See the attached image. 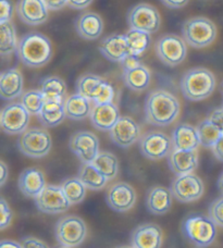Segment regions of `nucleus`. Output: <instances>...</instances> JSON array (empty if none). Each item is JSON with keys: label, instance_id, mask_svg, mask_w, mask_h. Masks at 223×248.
Masks as SVG:
<instances>
[{"label": "nucleus", "instance_id": "f257e3e1", "mask_svg": "<svg viewBox=\"0 0 223 248\" xmlns=\"http://www.w3.org/2000/svg\"><path fill=\"white\" fill-rule=\"evenodd\" d=\"M146 121L155 126H168L176 120L181 106L176 97L163 90L149 93L145 100Z\"/></svg>", "mask_w": 223, "mask_h": 248}, {"label": "nucleus", "instance_id": "f03ea898", "mask_svg": "<svg viewBox=\"0 0 223 248\" xmlns=\"http://www.w3.org/2000/svg\"><path fill=\"white\" fill-rule=\"evenodd\" d=\"M16 54L24 65L29 68H41L51 59V42L44 34L29 33L19 41Z\"/></svg>", "mask_w": 223, "mask_h": 248}, {"label": "nucleus", "instance_id": "7ed1b4c3", "mask_svg": "<svg viewBox=\"0 0 223 248\" xmlns=\"http://www.w3.org/2000/svg\"><path fill=\"white\" fill-rule=\"evenodd\" d=\"M216 88V78L211 71L194 68L183 75L181 91L186 99L200 101L208 98Z\"/></svg>", "mask_w": 223, "mask_h": 248}, {"label": "nucleus", "instance_id": "20e7f679", "mask_svg": "<svg viewBox=\"0 0 223 248\" xmlns=\"http://www.w3.org/2000/svg\"><path fill=\"white\" fill-rule=\"evenodd\" d=\"M182 233L187 240L198 247H208L217 237V225L202 214H191L182 223Z\"/></svg>", "mask_w": 223, "mask_h": 248}, {"label": "nucleus", "instance_id": "39448f33", "mask_svg": "<svg viewBox=\"0 0 223 248\" xmlns=\"http://www.w3.org/2000/svg\"><path fill=\"white\" fill-rule=\"evenodd\" d=\"M183 38L193 48L210 46L217 38V26L211 20L204 16H196L184 22L182 26Z\"/></svg>", "mask_w": 223, "mask_h": 248}, {"label": "nucleus", "instance_id": "423d86ee", "mask_svg": "<svg viewBox=\"0 0 223 248\" xmlns=\"http://www.w3.org/2000/svg\"><path fill=\"white\" fill-rule=\"evenodd\" d=\"M77 92L88 100L94 101L95 105L113 103V86L95 74L87 73L82 75L77 82Z\"/></svg>", "mask_w": 223, "mask_h": 248}, {"label": "nucleus", "instance_id": "0eeeda50", "mask_svg": "<svg viewBox=\"0 0 223 248\" xmlns=\"http://www.w3.org/2000/svg\"><path fill=\"white\" fill-rule=\"evenodd\" d=\"M58 243L70 248L81 245L87 235V228L84 221L77 216H65L58 220L55 227Z\"/></svg>", "mask_w": 223, "mask_h": 248}, {"label": "nucleus", "instance_id": "6e6552de", "mask_svg": "<svg viewBox=\"0 0 223 248\" xmlns=\"http://www.w3.org/2000/svg\"><path fill=\"white\" fill-rule=\"evenodd\" d=\"M52 146L49 133L41 127H33L21 134L17 147L20 152L30 158H43L47 156Z\"/></svg>", "mask_w": 223, "mask_h": 248}, {"label": "nucleus", "instance_id": "1a4fd4ad", "mask_svg": "<svg viewBox=\"0 0 223 248\" xmlns=\"http://www.w3.org/2000/svg\"><path fill=\"white\" fill-rule=\"evenodd\" d=\"M156 54L163 64L176 66L186 58V42L175 34H167L156 43Z\"/></svg>", "mask_w": 223, "mask_h": 248}, {"label": "nucleus", "instance_id": "9d476101", "mask_svg": "<svg viewBox=\"0 0 223 248\" xmlns=\"http://www.w3.org/2000/svg\"><path fill=\"white\" fill-rule=\"evenodd\" d=\"M127 19L130 29L140 30L149 34L158 32L161 24V17L157 8L148 3H138L131 8Z\"/></svg>", "mask_w": 223, "mask_h": 248}, {"label": "nucleus", "instance_id": "9b49d317", "mask_svg": "<svg viewBox=\"0 0 223 248\" xmlns=\"http://www.w3.org/2000/svg\"><path fill=\"white\" fill-rule=\"evenodd\" d=\"M30 112L21 103L8 104L2 109L0 124L2 131L9 135H19L28 130Z\"/></svg>", "mask_w": 223, "mask_h": 248}, {"label": "nucleus", "instance_id": "f8f14e48", "mask_svg": "<svg viewBox=\"0 0 223 248\" xmlns=\"http://www.w3.org/2000/svg\"><path fill=\"white\" fill-rule=\"evenodd\" d=\"M39 211L47 215H59L68 211L71 206L61 186L46 185L43 192L35 198Z\"/></svg>", "mask_w": 223, "mask_h": 248}, {"label": "nucleus", "instance_id": "ddd939ff", "mask_svg": "<svg viewBox=\"0 0 223 248\" xmlns=\"http://www.w3.org/2000/svg\"><path fill=\"white\" fill-rule=\"evenodd\" d=\"M172 140L162 132H148L140 140V149L143 156L150 160H160L171 154Z\"/></svg>", "mask_w": 223, "mask_h": 248}, {"label": "nucleus", "instance_id": "4468645a", "mask_svg": "<svg viewBox=\"0 0 223 248\" xmlns=\"http://www.w3.org/2000/svg\"><path fill=\"white\" fill-rule=\"evenodd\" d=\"M170 190L172 196L181 202H191L199 199L204 194V183L193 173L180 175L173 181Z\"/></svg>", "mask_w": 223, "mask_h": 248}, {"label": "nucleus", "instance_id": "2eb2a0df", "mask_svg": "<svg viewBox=\"0 0 223 248\" xmlns=\"http://www.w3.org/2000/svg\"><path fill=\"white\" fill-rule=\"evenodd\" d=\"M70 149L83 163H92L99 154V140L92 132L81 131L70 139Z\"/></svg>", "mask_w": 223, "mask_h": 248}, {"label": "nucleus", "instance_id": "dca6fc26", "mask_svg": "<svg viewBox=\"0 0 223 248\" xmlns=\"http://www.w3.org/2000/svg\"><path fill=\"white\" fill-rule=\"evenodd\" d=\"M106 202L117 212L131 210L136 202V193L130 184L119 182L111 185L106 194Z\"/></svg>", "mask_w": 223, "mask_h": 248}, {"label": "nucleus", "instance_id": "f3484780", "mask_svg": "<svg viewBox=\"0 0 223 248\" xmlns=\"http://www.w3.org/2000/svg\"><path fill=\"white\" fill-rule=\"evenodd\" d=\"M141 127L134 119L121 117L110 131V139L121 148H127L140 140Z\"/></svg>", "mask_w": 223, "mask_h": 248}, {"label": "nucleus", "instance_id": "a211bd4d", "mask_svg": "<svg viewBox=\"0 0 223 248\" xmlns=\"http://www.w3.org/2000/svg\"><path fill=\"white\" fill-rule=\"evenodd\" d=\"M16 12L21 21L26 25H41L48 19V8L44 0H19Z\"/></svg>", "mask_w": 223, "mask_h": 248}, {"label": "nucleus", "instance_id": "6ab92c4d", "mask_svg": "<svg viewBox=\"0 0 223 248\" xmlns=\"http://www.w3.org/2000/svg\"><path fill=\"white\" fill-rule=\"evenodd\" d=\"M134 248H161L162 230L155 223H145L134 229L131 235Z\"/></svg>", "mask_w": 223, "mask_h": 248}, {"label": "nucleus", "instance_id": "aec40b11", "mask_svg": "<svg viewBox=\"0 0 223 248\" xmlns=\"http://www.w3.org/2000/svg\"><path fill=\"white\" fill-rule=\"evenodd\" d=\"M91 121L93 126L98 131H111L119 121L120 111L113 103L98 104L92 108Z\"/></svg>", "mask_w": 223, "mask_h": 248}, {"label": "nucleus", "instance_id": "412c9836", "mask_svg": "<svg viewBox=\"0 0 223 248\" xmlns=\"http://www.w3.org/2000/svg\"><path fill=\"white\" fill-rule=\"evenodd\" d=\"M99 51L102 57L111 62H122L131 55L126 35L120 34L109 35L102 39L99 45Z\"/></svg>", "mask_w": 223, "mask_h": 248}, {"label": "nucleus", "instance_id": "4be33fe9", "mask_svg": "<svg viewBox=\"0 0 223 248\" xmlns=\"http://www.w3.org/2000/svg\"><path fill=\"white\" fill-rule=\"evenodd\" d=\"M17 186L24 196L36 198L46 187V181L41 170L36 168H29L20 174Z\"/></svg>", "mask_w": 223, "mask_h": 248}, {"label": "nucleus", "instance_id": "5701e85b", "mask_svg": "<svg viewBox=\"0 0 223 248\" xmlns=\"http://www.w3.org/2000/svg\"><path fill=\"white\" fill-rule=\"evenodd\" d=\"M168 163L175 175L190 174L198 166V155L196 150H175L169 155Z\"/></svg>", "mask_w": 223, "mask_h": 248}, {"label": "nucleus", "instance_id": "b1692460", "mask_svg": "<svg viewBox=\"0 0 223 248\" xmlns=\"http://www.w3.org/2000/svg\"><path fill=\"white\" fill-rule=\"evenodd\" d=\"M75 30L79 36L86 41H95L102 34L104 21L95 12H85L80 16L75 22Z\"/></svg>", "mask_w": 223, "mask_h": 248}, {"label": "nucleus", "instance_id": "393cba45", "mask_svg": "<svg viewBox=\"0 0 223 248\" xmlns=\"http://www.w3.org/2000/svg\"><path fill=\"white\" fill-rule=\"evenodd\" d=\"M172 144L175 150H196L200 145L197 127L182 123L172 132Z\"/></svg>", "mask_w": 223, "mask_h": 248}, {"label": "nucleus", "instance_id": "a878e982", "mask_svg": "<svg viewBox=\"0 0 223 248\" xmlns=\"http://www.w3.org/2000/svg\"><path fill=\"white\" fill-rule=\"evenodd\" d=\"M23 75L16 68L3 71L0 75V95L4 100H12L22 95Z\"/></svg>", "mask_w": 223, "mask_h": 248}, {"label": "nucleus", "instance_id": "bb28decb", "mask_svg": "<svg viewBox=\"0 0 223 248\" xmlns=\"http://www.w3.org/2000/svg\"><path fill=\"white\" fill-rule=\"evenodd\" d=\"M173 196L171 190L163 186H155L149 189L146 197V207L150 214L162 216L171 209Z\"/></svg>", "mask_w": 223, "mask_h": 248}, {"label": "nucleus", "instance_id": "cd10ccee", "mask_svg": "<svg viewBox=\"0 0 223 248\" xmlns=\"http://www.w3.org/2000/svg\"><path fill=\"white\" fill-rule=\"evenodd\" d=\"M123 81L133 92H144L150 84V71L144 64L123 70Z\"/></svg>", "mask_w": 223, "mask_h": 248}, {"label": "nucleus", "instance_id": "c85d7f7f", "mask_svg": "<svg viewBox=\"0 0 223 248\" xmlns=\"http://www.w3.org/2000/svg\"><path fill=\"white\" fill-rule=\"evenodd\" d=\"M64 110L66 118L74 121H81L91 116L92 106L91 100H88L85 97L74 94L65 99L64 101Z\"/></svg>", "mask_w": 223, "mask_h": 248}, {"label": "nucleus", "instance_id": "c756f323", "mask_svg": "<svg viewBox=\"0 0 223 248\" xmlns=\"http://www.w3.org/2000/svg\"><path fill=\"white\" fill-rule=\"evenodd\" d=\"M66 117L64 101L47 100L43 110L38 114L39 121L46 127H55L64 120Z\"/></svg>", "mask_w": 223, "mask_h": 248}, {"label": "nucleus", "instance_id": "7c9ffc66", "mask_svg": "<svg viewBox=\"0 0 223 248\" xmlns=\"http://www.w3.org/2000/svg\"><path fill=\"white\" fill-rule=\"evenodd\" d=\"M79 179L92 190L102 189L109 181L93 163H83L79 170Z\"/></svg>", "mask_w": 223, "mask_h": 248}, {"label": "nucleus", "instance_id": "2f4dec72", "mask_svg": "<svg viewBox=\"0 0 223 248\" xmlns=\"http://www.w3.org/2000/svg\"><path fill=\"white\" fill-rule=\"evenodd\" d=\"M41 91L47 100L64 101L66 85L64 81L58 77H48L42 81Z\"/></svg>", "mask_w": 223, "mask_h": 248}, {"label": "nucleus", "instance_id": "473e14b6", "mask_svg": "<svg viewBox=\"0 0 223 248\" xmlns=\"http://www.w3.org/2000/svg\"><path fill=\"white\" fill-rule=\"evenodd\" d=\"M126 38L131 55L135 57L142 56L150 45V34L140 30L130 29L126 34Z\"/></svg>", "mask_w": 223, "mask_h": 248}, {"label": "nucleus", "instance_id": "72a5a7b5", "mask_svg": "<svg viewBox=\"0 0 223 248\" xmlns=\"http://www.w3.org/2000/svg\"><path fill=\"white\" fill-rule=\"evenodd\" d=\"M92 163L108 180H112L118 175L119 161L113 154L108 152L99 153Z\"/></svg>", "mask_w": 223, "mask_h": 248}, {"label": "nucleus", "instance_id": "f704fd0d", "mask_svg": "<svg viewBox=\"0 0 223 248\" xmlns=\"http://www.w3.org/2000/svg\"><path fill=\"white\" fill-rule=\"evenodd\" d=\"M62 189L68 197L71 205H78L82 202L86 196V186L79 178H71L65 180L61 185Z\"/></svg>", "mask_w": 223, "mask_h": 248}, {"label": "nucleus", "instance_id": "c9c22d12", "mask_svg": "<svg viewBox=\"0 0 223 248\" xmlns=\"http://www.w3.org/2000/svg\"><path fill=\"white\" fill-rule=\"evenodd\" d=\"M16 32V28L11 22H6L1 24V45H0V51L1 56H10L13 52L16 51L17 48Z\"/></svg>", "mask_w": 223, "mask_h": 248}, {"label": "nucleus", "instance_id": "e433bc0d", "mask_svg": "<svg viewBox=\"0 0 223 248\" xmlns=\"http://www.w3.org/2000/svg\"><path fill=\"white\" fill-rule=\"evenodd\" d=\"M197 132L200 140V145L206 148H212L218 140L223 135L213 124L206 119L197 125Z\"/></svg>", "mask_w": 223, "mask_h": 248}, {"label": "nucleus", "instance_id": "4c0bfd02", "mask_svg": "<svg viewBox=\"0 0 223 248\" xmlns=\"http://www.w3.org/2000/svg\"><path fill=\"white\" fill-rule=\"evenodd\" d=\"M46 97L42 91H29L22 95L21 104L28 110L30 114H38L43 110L44 105L46 104Z\"/></svg>", "mask_w": 223, "mask_h": 248}, {"label": "nucleus", "instance_id": "58836bf2", "mask_svg": "<svg viewBox=\"0 0 223 248\" xmlns=\"http://www.w3.org/2000/svg\"><path fill=\"white\" fill-rule=\"evenodd\" d=\"M208 216L216 225L223 228V196L215 199L210 203Z\"/></svg>", "mask_w": 223, "mask_h": 248}, {"label": "nucleus", "instance_id": "ea45409f", "mask_svg": "<svg viewBox=\"0 0 223 248\" xmlns=\"http://www.w3.org/2000/svg\"><path fill=\"white\" fill-rule=\"evenodd\" d=\"M0 211H1V221H0V230H4L10 225L13 214L9 207L6 199H0Z\"/></svg>", "mask_w": 223, "mask_h": 248}, {"label": "nucleus", "instance_id": "a19ab883", "mask_svg": "<svg viewBox=\"0 0 223 248\" xmlns=\"http://www.w3.org/2000/svg\"><path fill=\"white\" fill-rule=\"evenodd\" d=\"M0 4H1V16H0V24L6 23V22H10L13 16V3L11 0H0Z\"/></svg>", "mask_w": 223, "mask_h": 248}, {"label": "nucleus", "instance_id": "79ce46f5", "mask_svg": "<svg viewBox=\"0 0 223 248\" xmlns=\"http://www.w3.org/2000/svg\"><path fill=\"white\" fill-rule=\"evenodd\" d=\"M21 246L22 248H50L46 243L43 242L39 238L33 237V236H28L22 238L21 241Z\"/></svg>", "mask_w": 223, "mask_h": 248}, {"label": "nucleus", "instance_id": "37998d69", "mask_svg": "<svg viewBox=\"0 0 223 248\" xmlns=\"http://www.w3.org/2000/svg\"><path fill=\"white\" fill-rule=\"evenodd\" d=\"M208 120L223 134V107L213 110L210 116H209Z\"/></svg>", "mask_w": 223, "mask_h": 248}, {"label": "nucleus", "instance_id": "c03bdc74", "mask_svg": "<svg viewBox=\"0 0 223 248\" xmlns=\"http://www.w3.org/2000/svg\"><path fill=\"white\" fill-rule=\"evenodd\" d=\"M48 10L57 11L64 8L65 4H68V0H44Z\"/></svg>", "mask_w": 223, "mask_h": 248}, {"label": "nucleus", "instance_id": "a18cd8bd", "mask_svg": "<svg viewBox=\"0 0 223 248\" xmlns=\"http://www.w3.org/2000/svg\"><path fill=\"white\" fill-rule=\"evenodd\" d=\"M94 0H68V6L75 10H83V9L91 6Z\"/></svg>", "mask_w": 223, "mask_h": 248}, {"label": "nucleus", "instance_id": "49530a36", "mask_svg": "<svg viewBox=\"0 0 223 248\" xmlns=\"http://www.w3.org/2000/svg\"><path fill=\"white\" fill-rule=\"evenodd\" d=\"M164 6L170 9H181L189 3L190 0H160Z\"/></svg>", "mask_w": 223, "mask_h": 248}, {"label": "nucleus", "instance_id": "de8ad7c7", "mask_svg": "<svg viewBox=\"0 0 223 248\" xmlns=\"http://www.w3.org/2000/svg\"><path fill=\"white\" fill-rule=\"evenodd\" d=\"M121 64H122V69L127 70V69L135 68V66L141 64V62H140V60L137 59V57L130 55V56H127V58L121 62Z\"/></svg>", "mask_w": 223, "mask_h": 248}, {"label": "nucleus", "instance_id": "09e8293b", "mask_svg": "<svg viewBox=\"0 0 223 248\" xmlns=\"http://www.w3.org/2000/svg\"><path fill=\"white\" fill-rule=\"evenodd\" d=\"M212 152L218 160L223 162V135L218 140L215 146L212 147Z\"/></svg>", "mask_w": 223, "mask_h": 248}, {"label": "nucleus", "instance_id": "8fccbe9b", "mask_svg": "<svg viewBox=\"0 0 223 248\" xmlns=\"http://www.w3.org/2000/svg\"><path fill=\"white\" fill-rule=\"evenodd\" d=\"M0 170H1V180H0V185L3 186L9 176V169L3 161L0 162Z\"/></svg>", "mask_w": 223, "mask_h": 248}, {"label": "nucleus", "instance_id": "3c124183", "mask_svg": "<svg viewBox=\"0 0 223 248\" xmlns=\"http://www.w3.org/2000/svg\"><path fill=\"white\" fill-rule=\"evenodd\" d=\"M0 248H22L21 243L11 240H2L0 243Z\"/></svg>", "mask_w": 223, "mask_h": 248}, {"label": "nucleus", "instance_id": "603ef678", "mask_svg": "<svg viewBox=\"0 0 223 248\" xmlns=\"http://www.w3.org/2000/svg\"><path fill=\"white\" fill-rule=\"evenodd\" d=\"M218 187H219V190L221 192V194L223 195V173L221 174L219 180H218Z\"/></svg>", "mask_w": 223, "mask_h": 248}, {"label": "nucleus", "instance_id": "864d4df0", "mask_svg": "<svg viewBox=\"0 0 223 248\" xmlns=\"http://www.w3.org/2000/svg\"><path fill=\"white\" fill-rule=\"evenodd\" d=\"M118 248H134V247H130V246H121V247H118Z\"/></svg>", "mask_w": 223, "mask_h": 248}, {"label": "nucleus", "instance_id": "5fc2aeb1", "mask_svg": "<svg viewBox=\"0 0 223 248\" xmlns=\"http://www.w3.org/2000/svg\"><path fill=\"white\" fill-rule=\"evenodd\" d=\"M57 248H70V247H66V246H62V245H60L59 247H57Z\"/></svg>", "mask_w": 223, "mask_h": 248}, {"label": "nucleus", "instance_id": "6e6d98bb", "mask_svg": "<svg viewBox=\"0 0 223 248\" xmlns=\"http://www.w3.org/2000/svg\"><path fill=\"white\" fill-rule=\"evenodd\" d=\"M221 92H222V94H223V83H222V85H221Z\"/></svg>", "mask_w": 223, "mask_h": 248}]
</instances>
